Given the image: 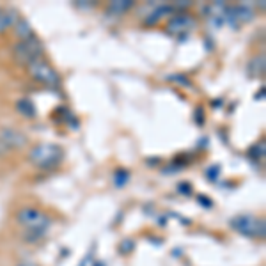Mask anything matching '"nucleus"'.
Masks as SVG:
<instances>
[{"instance_id": "nucleus-1", "label": "nucleus", "mask_w": 266, "mask_h": 266, "mask_svg": "<svg viewBox=\"0 0 266 266\" xmlns=\"http://www.w3.org/2000/svg\"><path fill=\"white\" fill-rule=\"evenodd\" d=\"M64 156V151L57 144H39V146L32 147L28 153V160L32 165H36L39 169H53L59 165L60 160Z\"/></svg>"}, {"instance_id": "nucleus-2", "label": "nucleus", "mask_w": 266, "mask_h": 266, "mask_svg": "<svg viewBox=\"0 0 266 266\" xmlns=\"http://www.w3.org/2000/svg\"><path fill=\"white\" fill-rule=\"evenodd\" d=\"M12 53H14L16 62L28 66V64L36 62V60H39L41 57H43L44 48H43V43H41L36 36H32V37H28V39L16 43Z\"/></svg>"}, {"instance_id": "nucleus-3", "label": "nucleus", "mask_w": 266, "mask_h": 266, "mask_svg": "<svg viewBox=\"0 0 266 266\" xmlns=\"http://www.w3.org/2000/svg\"><path fill=\"white\" fill-rule=\"evenodd\" d=\"M231 227L238 231L240 235L251 236V238H265L266 235V224L265 219H256L249 215H238L231 220Z\"/></svg>"}, {"instance_id": "nucleus-4", "label": "nucleus", "mask_w": 266, "mask_h": 266, "mask_svg": "<svg viewBox=\"0 0 266 266\" xmlns=\"http://www.w3.org/2000/svg\"><path fill=\"white\" fill-rule=\"evenodd\" d=\"M16 220L25 229H48L50 224H52V220L37 208H23V210H20L16 213Z\"/></svg>"}, {"instance_id": "nucleus-5", "label": "nucleus", "mask_w": 266, "mask_h": 266, "mask_svg": "<svg viewBox=\"0 0 266 266\" xmlns=\"http://www.w3.org/2000/svg\"><path fill=\"white\" fill-rule=\"evenodd\" d=\"M27 68H28V75L34 80H37V82H41V84L50 85V87H57L60 84V78L57 75V71L48 62H44V60L39 59L36 62L28 64Z\"/></svg>"}, {"instance_id": "nucleus-6", "label": "nucleus", "mask_w": 266, "mask_h": 266, "mask_svg": "<svg viewBox=\"0 0 266 266\" xmlns=\"http://www.w3.org/2000/svg\"><path fill=\"white\" fill-rule=\"evenodd\" d=\"M0 140L4 142L7 149H21L28 144L27 135L21 133L20 130H14V128H2L0 130Z\"/></svg>"}, {"instance_id": "nucleus-7", "label": "nucleus", "mask_w": 266, "mask_h": 266, "mask_svg": "<svg viewBox=\"0 0 266 266\" xmlns=\"http://www.w3.org/2000/svg\"><path fill=\"white\" fill-rule=\"evenodd\" d=\"M195 27V20L188 14H176L172 16L167 23V30L171 34H187Z\"/></svg>"}, {"instance_id": "nucleus-8", "label": "nucleus", "mask_w": 266, "mask_h": 266, "mask_svg": "<svg viewBox=\"0 0 266 266\" xmlns=\"http://www.w3.org/2000/svg\"><path fill=\"white\" fill-rule=\"evenodd\" d=\"M16 110L20 112V115H23V117H27V119H32V117H36V107H34V103H32L28 98H21L16 101Z\"/></svg>"}, {"instance_id": "nucleus-9", "label": "nucleus", "mask_w": 266, "mask_h": 266, "mask_svg": "<svg viewBox=\"0 0 266 266\" xmlns=\"http://www.w3.org/2000/svg\"><path fill=\"white\" fill-rule=\"evenodd\" d=\"M265 68H266L265 55L252 57L251 62H249V73H251V76H254V78H258V76L265 75Z\"/></svg>"}, {"instance_id": "nucleus-10", "label": "nucleus", "mask_w": 266, "mask_h": 266, "mask_svg": "<svg viewBox=\"0 0 266 266\" xmlns=\"http://www.w3.org/2000/svg\"><path fill=\"white\" fill-rule=\"evenodd\" d=\"M18 12L14 9H5V11H0V32H4L5 28H9L11 25H14L18 21Z\"/></svg>"}, {"instance_id": "nucleus-11", "label": "nucleus", "mask_w": 266, "mask_h": 266, "mask_svg": "<svg viewBox=\"0 0 266 266\" xmlns=\"http://www.w3.org/2000/svg\"><path fill=\"white\" fill-rule=\"evenodd\" d=\"M14 32H16V36L20 37L21 41H25V39H28V37L34 36L30 23H28L27 20H23V18H18V21L14 23Z\"/></svg>"}, {"instance_id": "nucleus-12", "label": "nucleus", "mask_w": 266, "mask_h": 266, "mask_svg": "<svg viewBox=\"0 0 266 266\" xmlns=\"http://www.w3.org/2000/svg\"><path fill=\"white\" fill-rule=\"evenodd\" d=\"M133 7V2L131 0H114L110 2V12H115V14H121V12L128 11V9Z\"/></svg>"}, {"instance_id": "nucleus-13", "label": "nucleus", "mask_w": 266, "mask_h": 266, "mask_svg": "<svg viewBox=\"0 0 266 266\" xmlns=\"http://www.w3.org/2000/svg\"><path fill=\"white\" fill-rule=\"evenodd\" d=\"M46 235V229H25L23 238L27 243H36L37 240H41Z\"/></svg>"}, {"instance_id": "nucleus-14", "label": "nucleus", "mask_w": 266, "mask_h": 266, "mask_svg": "<svg viewBox=\"0 0 266 266\" xmlns=\"http://www.w3.org/2000/svg\"><path fill=\"white\" fill-rule=\"evenodd\" d=\"M128 179H130V172L126 171V169H117L114 174V185L117 188H123L126 187Z\"/></svg>"}, {"instance_id": "nucleus-15", "label": "nucleus", "mask_w": 266, "mask_h": 266, "mask_svg": "<svg viewBox=\"0 0 266 266\" xmlns=\"http://www.w3.org/2000/svg\"><path fill=\"white\" fill-rule=\"evenodd\" d=\"M265 155H266V146H265V142L256 144V146L251 147V151H249V156H251L252 160H261V158H265Z\"/></svg>"}, {"instance_id": "nucleus-16", "label": "nucleus", "mask_w": 266, "mask_h": 266, "mask_svg": "<svg viewBox=\"0 0 266 266\" xmlns=\"http://www.w3.org/2000/svg\"><path fill=\"white\" fill-rule=\"evenodd\" d=\"M133 249H135V242H133V240H124L119 245V252H123V254H128V252H131Z\"/></svg>"}, {"instance_id": "nucleus-17", "label": "nucleus", "mask_w": 266, "mask_h": 266, "mask_svg": "<svg viewBox=\"0 0 266 266\" xmlns=\"http://www.w3.org/2000/svg\"><path fill=\"white\" fill-rule=\"evenodd\" d=\"M178 192H179V194H183V195H190L192 194V185H190V183H179Z\"/></svg>"}, {"instance_id": "nucleus-18", "label": "nucleus", "mask_w": 266, "mask_h": 266, "mask_svg": "<svg viewBox=\"0 0 266 266\" xmlns=\"http://www.w3.org/2000/svg\"><path fill=\"white\" fill-rule=\"evenodd\" d=\"M199 201H201V204H206V206H211V203H210V199L208 197H199Z\"/></svg>"}, {"instance_id": "nucleus-19", "label": "nucleus", "mask_w": 266, "mask_h": 266, "mask_svg": "<svg viewBox=\"0 0 266 266\" xmlns=\"http://www.w3.org/2000/svg\"><path fill=\"white\" fill-rule=\"evenodd\" d=\"M5 151H7V147H5V146H4V142L0 140V155H4Z\"/></svg>"}, {"instance_id": "nucleus-20", "label": "nucleus", "mask_w": 266, "mask_h": 266, "mask_svg": "<svg viewBox=\"0 0 266 266\" xmlns=\"http://www.w3.org/2000/svg\"><path fill=\"white\" fill-rule=\"evenodd\" d=\"M18 266H36V265H32V263H21V265H18Z\"/></svg>"}, {"instance_id": "nucleus-21", "label": "nucleus", "mask_w": 266, "mask_h": 266, "mask_svg": "<svg viewBox=\"0 0 266 266\" xmlns=\"http://www.w3.org/2000/svg\"><path fill=\"white\" fill-rule=\"evenodd\" d=\"M94 266H105V265H103V263H96Z\"/></svg>"}]
</instances>
